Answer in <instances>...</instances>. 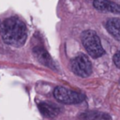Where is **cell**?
I'll return each mask as SVG.
<instances>
[{"mask_svg": "<svg viewBox=\"0 0 120 120\" xmlns=\"http://www.w3.org/2000/svg\"><path fill=\"white\" fill-rule=\"evenodd\" d=\"M0 34L5 43L15 47L23 45L27 38L24 22L16 17H9L1 22Z\"/></svg>", "mask_w": 120, "mask_h": 120, "instance_id": "6da1fadb", "label": "cell"}, {"mask_svg": "<svg viewBox=\"0 0 120 120\" xmlns=\"http://www.w3.org/2000/svg\"><path fill=\"white\" fill-rule=\"evenodd\" d=\"M82 42L86 52L94 58L100 57L104 54L105 51L101 45L100 39L97 33L93 30H86L82 34Z\"/></svg>", "mask_w": 120, "mask_h": 120, "instance_id": "7a4b0ae2", "label": "cell"}, {"mask_svg": "<svg viewBox=\"0 0 120 120\" xmlns=\"http://www.w3.org/2000/svg\"><path fill=\"white\" fill-rule=\"evenodd\" d=\"M53 96L56 100L65 104H76L82 102L84 98L82 94L68 90L62 86H57L53 91Z\"/></svg>", "mask_w": 120, "mask_h": 120, "instance_id": "3957f363", "label": "cell"}, {"mask_svg": "<svg viewBox=\"0 0 120 120\" xmlns=\"http://www.w3.org/2000/svg\"><path fill=\"white\" fill-rule=\"evenodd\" d=\"M71 70L80 77H87L92 72V64L85 54H79L71 60Z\"/></svg>", "mask_w": 120, "mask_h": 120, "instance_id": "277c9868", "label": "cell"}, {"mask_svg": "<svg viewBox=\"0 0 120 120\" xmlns=\"http://www.w3.org/2000/svg\"><path fill=\"white\" fill-rule=\"evenodd\" d=\"M93 6L96 9L102 12H111L120 15V5L110 0H94Z\"/></svg>", "mask_w": 120, "mask_h": 120, "instance_id": "5b68a950", "label": "cell"}, {"mask_svg": "<svg viewBox=\"0 0 120 120\" xmlns=\"http://www.w3.org/2000/svg\"><path fill=\"white\" fill-rule=\"evenodd\" d=\"M33 52H34V55L36 56V58L38 59V61L40 62L42 65H44L50 68H55V66H54V63H53L52 57L47 52V51L44 50L42 47L34 48Z\"/></svg>", "mask_w": 120, "mask_h": 120, "instance_id": "8992f818", "label": "cell"}, {"mask_svg": "<svg viewBox=\"0 0 120 120\" xmlns=\"http://www.w3.org/2000/svg\"><path fill=\"white\" fill-rule=\"evenodd\" d=\"M107 31L117 40H120V19L119 18H111L106 22Z\"/></svg>", "mask_w": 120, "mask_h": 120, "instance_id": "52a82bcc", "label": "cell"}, {"mask_svg": "<svg viewBox=\"0 0 120 120\" xmlns=\"http://www.w3.org/2000/svg\"><path fill=\"white\" fill-rule=\"evenodd\" d=\"M38 108L43 115L46 116H54L59 112V109L54 104H49V103H39Z\"/></svg>", "mask_w": 120, "mask_h": 120, "instance_id": "ba28073f", "label": "cell"}, {"mask_svg": "<svg viewBox=\"0 0 120 120\" xmlns=\"http://www.w3.org/2000/svg\"><path fill=\"white\" fill-rule=\"evenodd\" d=\"M112 60H113L114 65H115L117 68H120V52H116V53L113 55Z\"/></svg>", "mask_w": 120, "mask_h": 120, "instance_id": "9c48e42d", "label": "cell"}]
</instances>
